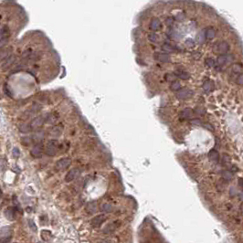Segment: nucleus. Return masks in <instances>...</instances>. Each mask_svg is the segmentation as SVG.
Listing matches in <instances>:
<instances>
[{"label": "nucleus", "instance_id": "obj_1", "mask_svg": "<svg viewBox=\"0 0 243 243\" xmlns=\"http://www.w3.org/2000/svg\"><path fill=\"white\" fill-rule=\"evenodd\" d=\"M58 145H59L58 140L51 139L46 144L45 153L47 154V156H55L56 153H57V150H58Z\"/></svg>", "mask_w": 243, "mask_h": 243}, {"label": "nucleus", "instance_id": "obj_2", "mask_svg": "<svg viewBox=\"0 0 243 243\" xmlns=\"http://www.w3.org/2000/svg\"><path fill=\"white\" fill-rule=\"evenodd\" d=\"M46 122V117L43 115H38L33 118V120L29 123V126L32 131H37L39 130V128L44 124V123Z\"/></svg>", "mask_w": 243, "mask_h": 243}, {"label": "nucleus", "instance_id": "obj_3", "mask_svg": "<svg viewBox=\"0 0 243 243\" xmlns=\"http://www.w3.org/2000/svg\"><path fill=\"white\" fill-rule=\"evenodd\" d=\"M105 220H106V216L104 214H100V215H97L93 218L91 219L90 224H91L92 228L98 229L103 224V222L105 221Z\"/></svg>", "mask_w": 243, "mask_h": 243}, {"label": "nucleus", "instance_id": "obj_4", "mask_svg": "<svg viewBox=\"0 0 243 243\" xmlns=\"http://www.w3.org/2000/svg\"><path fill=\"white\" fill-rule=\"evenodd\" d=\"M120 225H121V222L119 221V220H115V221H113L111 223H109L108 225H106L103 228L102 233L103 234H107V235L112 234V233H114L120 227Z\"/></svg>", "mask_w": 243, "mask_h": 243}, {"label": "nucleus", "instance_id": "obj_5", "mask_svg": "<svg viewBox=\"0 0 243 243\" xmlns=\"http://www.w3.org/2000/svg\"><path fill=\"white\" fill-rule=\"evenodd\" d=\"M193 95H194V92L190 89H187V88L181 89L180 91L176 93V98L179 100H187L191 98Z\"/></svg>", "mask_w": 243, "mask_h": 243}, {"label": "nucleus", "instance_id": "obj_6", "mask_svg": "<svg viewBox=\"0 0 243 243\" xmlns=\"http://www.w3.org/2000/svg\"><path fill=\"white\" fill-rule=\"evenodd\" d=\"M80 168H72L71 170H70L68 173H67V175H65V181L66 182H68V183H70V182H72L73 180H75L78 176L80 175Z\"/></svg>", "mask_w": 243, "mask_h": 243}, {"label": "nucleus", "instance_id": "obj_7", "mask_svg": "<svg viewBox=\"0 0 243 243\" xmlns=\"http://www.w3.org/2000/svg\"><path fill=\"white\" fill-rule=\"evenodd\" d=\"M44 137H45V132H44V131L43 130H37L33 134V135L31 136V139L35 144H41L43 142Z\"/></svg>", "mask_w": 243, "mask_h": 243}, {"label": "nucleus", "instance_id": "obj_8", "mask_svg": "<svg viewBox=\"0 0 243 243\" xmlns=\"http://www.w3.org/2000/svg\"><path fill=\"white\" fill-rule=\"evenodd\" d=\"M71 163V160L70 157H64V158H61L59 159L57 163H56V168L58 170H64L67 167L70 166Z\"/></svg>", "mask_w": 243, "mask_h": 243}, {"label": "nucleus", "instance_id": "obj_9", "mask_svg": "<svg viewBox=\"0 0 243 243\" xmlns=\"http://www.w3.org/2000/svg\"><path fill=\"white\" fill-rule=\"evenodd\" d=\"M30 153H31V156H32L33 157H36V158L40 157V156H42V153H43V146H42V144H35V145L32 147Z\"/></svg>", "mask_w": 243, "mask_h": 243}, {"label": "nucleus", "instance_id": "obj_10", "mask_svg": "<svg viewBox=\"0 0 243 243\" xmlns=\"http://www.w3.org/2000/svg\"><path fill=\"white\" fill-rule=\"evenodd\" d=\"M229 50V45L227 41H222V42H219L217 46V51L221 53V55H225Z\"/></svg>", "mask_w": 243, "mask_h": 243}, {"label": "nucleus", "instance_id": "obj_11", "mask_svg": "<svg viewBox=\"0 0 243 243\" xmlns=\"http://www.w3.org/2000/svg\"><path fill=\"white\" fill-rule=\"evenodd\" d=\"M16 59H17L16 56H15V55H11L9 58H8L7 59L4 60L3 64L1 65V69H2L3 71H6V70L9 69V68L11 67V66L15 63Z\"/></svg>", "mask_w": 243, "mask_h": 243}, {"label": "nucleus", "instance_id": "obj_12", "mask_svg": "<svg viewBox=\"0 0 243 243\" xmlns=\"http://www.w3.org/2000/svg\"><path fill=\"white\" fill-rule=\"evenodd\" d=\"M160 28H161V21L157 17H153L150 21L149 29L152 31H156V30L160 29Z\"/></svg>", "mask_w": 243, "mask_h": 243}, {"label": "nucleus", "instance_id": "obj_13", "mask_svg": "<svg viewBox=\"0 0 243 243\" xmlns=\"http://www.w3.org/2000/svg\"><path fill=\"white\" fill-rule=\"evenodd\" d=\"M63 131V127L62 125H55L53 126L50 130V135H51L52 137H59Z\"/></svg>", "mask_w": 243, "mask_h": 243}, {"label": "nucleus", "instance_id": "obj_14", "mask_svg": "<svg viewBox=\"0 0 243 243\" xmlns=\"http://www.w3.org/2000/svg\"><path fill=\"white\" fill-rule=\"evenodd\" d=\"M203 90L205 93H211L213 90H214V88H215V83L213 80H206L204 83H203Z\"/></svg>", "mask_w": 243, "mask_h": 243}, {"label": "nucleus", "instance_id": "obj_15", "mask_svg": "<svg viewBox=\"0 0 243 243\" xmlns=\"http://www.w3.org/2000/svg\"><path fill=\"white\" fill-rule=\"evenodd\" d=\"M208 159L211 161V162H214V163H218L219 162V153L217 150L215 149H211L208 153Z\"/></svg>", "mask_w": 243, "mask_h": 243}, {"label": "nucleus", "instance_id": "obj_16", "mask_svg": "<svg viewBox=\"0 0 243 243\" xmlns=\"http://www.w3.org/2000/svg\"><path fill=\"white\" fill-rule=\"evenodd\" d=\"M154 59L161 61V62H168L170 60V57L168 54L166 53H159V52H156V53H154L153 55Z\"/></svg>", "mask_w": 243, "mask_h": 243}, {"label": "nucleus", "instance_id": "obj_17", "mask_svg": "<svg viewBox=\"0 0 243 243\" xmlns=\"http://www.w3.org/2000/svg\"><path fill=\"white\" fill-rule=\"evenodd\" d=\"M86 211H87L88 214H90V215L96 213L97 212V204H96V202L93 201V202L88 203L87 206H86Z\"/></svg>", "mask_w": 243, "mask_h": 243}, {"label": "nucleus", "instance_id": "obj_18", "mask_svg": "<svg viewBox=\"0 0 243 243\" xmlns=\"http://www.w3.org/2000/svg\"><path fill=\"white\" fill-rule=\"evenodd\" d=\"M229 56L230 55H220L217 59V63L218 64V65H220V66H222V65H225V64H227L228 62H229V61H232L233 59H229Z\"/></svg>", "mask_w": 243, "mask_h": 243}, {"label": "nucleus", "instance_id": "obj_19", "mask_svg": "<svg viewBox=\"0 0 243 243\" xmlns=\"http://www.w3.org/2000/svg\"><path fill=\"white\" fill-rule=\"evenodd\" d=\"M15 211H16L15 208H8L5 210V216L10 221L15 219Z\"/></svg>", "mask_w": 243, "mask_h": 243}, {"label": "nucleus", "instance_id": "obj_20", "mask_svg": "<svg viewBox=\"0 0 243 243\" xmlns=\"http://www.w3.org/2000/svg\"><path fill=\"white\" fill-rule=\"evenodd\" d=\"M12 48H8L7 50H3L0 51V59L5 60L12 55Z\"/></svg>", "mask_w": 243, "mask_h": 243}, {"label": "nucleus", "instance_id": "obj_21", "mask_svg": "<svg viewBox=\"0 0 243 243\" xmlns=\"http://www.w3.org/2000/svg\"><path fill=\"white\" fill-rule=\"evenodd\" d=\"M175 77H178L181 80H188L190 78V74L185 71H175Z\"/></svg>", "mask_w": 243, "mask_h": 243}, {"label": "nucleus", "instance_id": "obj_22", "mask_svg": "<svg viewBox=\"0 0 243 243\" xmlns=\"http://www.w3.org/2000/svg\"><path fill=\"white\" fill-rule=\"evenodd\" d=\"M170 89L174 92H176L178 93V91H180L182 89V85L179 81L178 80H173L171 85H170Z\"/></svg>", "mask_w": 243, "mask_h": 243}, {"label": "nucleus", "instance_id": "obj_23", "mask_svg": "<svg viewBox=\"0 0 243 243\" xmlns=\"http://www.w3.org/2000/svg\"><path fill=\"white\" fill-rule=\"evenodd\" d=\"M215 35H216V32H215V29L213 28H208L205 31V36H206V38L208 39H213L215 38Z\"/></svg>", "mask_w": 243, "mask_h": 243}, {"label": "nucleus", "instance_id": "obj_24", "mask_svg": "<svg viewBox=\"0 0 243 243\" xmlns=\"http://www.w3.org/2000/svg\"><path fill=\"white\" fill-rule=\"evenodd\" d=\"M221 175H222V178L225 179L226 181H230V180L233 179V174L229 170L222 171Z\"/></svg>", "mask_w": 243, "mask_h": 243}, {"label": "nucleus", "instance_id": "obj_25", "mask_svg": "<svg viewBox=\"0 0 243 243\" xmlns=\"http://www.w3.org/2000/svg\"><path fill=\"white\" fill-rule=\"evenodd\" d=\"M162 50L166 52H174L175 50V47H173L172 45H170V44H168V43L164 44V45L162 46Z\"/></svg>", "mask_w": 243, "mask_h": 243}, {"label": "nucleus", "instance_id": "obj_26", "mask_svg": "<svg viewBox=\"0 0 243 243\" xmlns=\"http://www.w3.org/2000/svg\"><path fill=\"white\" fill-rule=\"evenodd\" d=\"M41 238H43V240H45V241H49L50 238H51V232L49 230H42L41 231Z\"/></svg>", "mask_w": 243, "mask_h": 243}, {"label": "nucleus", "instance_id": "obj_27", "mask_svg": "<svg viewBox=\"0 0 243 243\" xmlns=\"http://www.w3.org/2000/svg\"><path fill=\"white\" fill-rule=\"evenodd\" d=\"M205 40H206L205 31L202 30V31H200L199 33L197 34V36H196V41H197L198 43H204Z\"/></svg>", "mask_w": 243, "mask_h": 243}, {"label": "nucleus", "instance_id": "obj_28", "mask_svg": "<svg viewBox=\"0 0 243 243\" xmlns=\"http://www.w3.org/2000/svg\"><path fill=\"white\" fill-rule=\"evenodd\" d=\"M102 210L105 213H110L113 211V206L111 204L105 203L102 206Z\"/></svg>", "mask_w": 243, "mask_h": 243}, {"label": "nucleus", "instance_id": "obj_29", "mask_svg": "<svg viewBox=\"0 0 243 243\" xmlns=\"http://www.w3.org/2000/svg\"><path fill=\"white\" fill-rule=\"evenodd\" d=\"M21 143L23 144L25 146H29V145H30V144H33V141H32L31 137H27V136H25V137H22Z\"/></svg>", "mask_w": 243, "mask_h": 243}, {"label": "nucleus", "instance_id": "obj_30", "mask_svg": "<svg viewBox=\"0 0 243 243\" xmlns=\"http://www.w3.org/2000/svg\"><path fill=\"white\" fill-rule=\"evenodd\" d=\"M31 131L32 130L29 126V123H25V124H22L20 126V132H29Z\"/></svg>", "mask_w": 243, "mask_h": 243}, {"label": "nucleus", "instance_id": "obj_31", "mask_svg": "<svg viewBox=\"0 0 243 243\" xmlns=\"http://www.w3.org/2000/svg\"><path fill=\"white\" fill-rule=\"evenodd\" d=\"M158 35L156 33V32H153V33H150L148 34V39L151 41V42H156L158 40Z\"/></svg>", "mask_w": 243, "mask_h": 243}, {"label": "nucleus", "instance_id": "obj_32", "mask_svg": "<svg viewBox=\"0 0 243 243\" xmlns=\"http://www.w3.org/2000/svg\"><path fill=\"white\" fill-rule=\"evenodd\" d=\"M241 70H242V66H241V64H239V63L234 64V65L232 66V71H233V72L238 73V72L241 71Z\"/></svg>", "mask_w": 243, "mask_h": 243}, {"label": "nucleus", "instance_id": "obj_33", "mask_svg": "<svg viewBox=\"0 0 243 243\" xmlns=\"http://www.w3.org/2000/svg\"><path fill=\"white\" fill-rule=\"evenodd\" d=\"M205 63H206V65L207 66H208V67H214L215 66V64H216V62H215V60L213 59H211V58H208L206 60H205Z\"/></svg>", "mask_w": 243, "mask_h": 243}, {"label": "nucleus", "instance_id": "obj_34", "mask_svg": "<svg viewBox=\"0 0 243 243\" xmlns=\"http://www.w3.org/2000/svg\"><path fill=\"white\" fill-rule=\"evenodd\" d=\"M28 223H29V227L30 228V229H31L32 231H37V229H38L37 225L35 224V222L33 221L32 219H29Z\"/></svg>", "mask_w": 243, "mask_h": 243}, {"label": "nucleus", "instance_id": "obj_35", "mask_svg": "<svg viewBox=\"0 0 243 243\" xmlns=\"http://www.w3.org/2000/svg\"><path fill=\"white\" fill-rule=\"evenodd\" d=\"M182 114H184V118H188V117H190V116H191V114H192V111H191V110H190L189 108H187V109H185V110H184Z\"/></svg>", "mask_w": 243, "mask_h": 243}, {"label": "nucleus", "instance_id": "obj_36", "mask_svg": "<svg viewBox=\"0 0 243 243\" xmlns=\"http://www.w3.org/2000/svg\"><path fill=\"white\" fill-rule=\"evenodd\" d=\"M236 83L238 85H243V73H240L237 79H236Z\"/></svg>", "mask_w": 243, "mask_h": 243}, {"label": "nucleus", "instance_id": "obj_37", "mask_svg": "<svg viewBox=\"0 0 243 243\" xmlns=\"http://www.w3.org/2000/svg\"><path fill=\"white\" fill-rule=\"evenodd\" d=\"M8 41V38H2V39H0V49H2L4 46L7 45Z\"/></svg>", "mask_w": 243, "mask_h": 243}, {"label": "nucleus", "instance_id": "obj_38", "mask_svg": "<svg viewBox=\"0 0 243 243\" xmlns=\"http://www.w3.org/2000/svg\"><path fill=\"white\" fill-rule=\"evenodd\" d=\"M13 156L14 157H18L19 156V150H18V148L15 147L13 149Z\"/></svg>", "mask_w": 243, "mask_h": 243}, {"label": "nucleus", "instance_id": "obj_39", "mask_svg": "<svg viewBox=\"0 0 243 243\" xmlns=\"http://www.w3.org/2000/svg\"><path fill=\"white\" fill-rule=\"evenodd\" d=\"M10 239H11V236H9L8 238H2V239H0V243H8L9 241H10Z\"/></svg>", "mask_w": 243, "mask_h": 243}, {"label": "nucleus", "instance_id": "obj_40", "mask_svg": "<svg viewBox=\"0 0 243 243\" xmlns=\"http://www.w3.org/2000/svg\"><path fill=\"white\" fill-rule=\"evenodd\" d=\"M184 18H185V15L182 14V13H179L178 16H176V19H178V21H182Z\"/></svg>", "mask_w": 243, "mask_h": 243}, {"label": "nucleus", "instance_id": "obj_41", "mask_svg": "<svg viewBox=\"0 0 243 243\" xmlns=\"http://www.w3.org/2000/svg\"><path fill=\"white\" fill-rule=\"evenodd\" d=\"M186 43L187 44V46H189V47L194 46V41H193L192 39H190V38H187V39L186 40Z\"/></svg>", "mask_w": 243, "mask_h": 243}, {"label": "nucleus", "instance_id": "obj_42", "mask_svg": "<svg viewBox=\"0 0 243 243\" xmlns=\"http://www.w3.org/2000/svg\"><path fill=\"white\" fill-rule=\"evenodd\" d=\"M191 123H195V124H199V123H201V121L198 120V119H194V120L191 121Z\"/></svg>", "mask_w": 243, "mask_h": 243}, {"label": "nucleus", "instance_id": "obj_43", "mask_svg": "<svg viewBox=\"0 0 243 243\" xmlns=\"http://www.w3.org/2000/svg\"><path fill=\"white\" fill-rule=\"evenodd\" d=\"M238 185L241 188H243V179L242 178H239L238 179Z\"/></svg>", "mask_w": 243, "mask_h": 243}, {"label": "nucleus", "instance_id": "obj_44", "mask_svg": "<svg viewBox=\"0 0 243 243\" xmlns=\"http://www.w3.org/2000/svg\"><path fill=\"white\" fill-rule=\"evenodd\" d=\"M98 243H111V242H110L109 240H101Z\"/></svg>", "mask_w": 243, "mask_h": 243}, {"label": "nucleus", "instance_id": "obj_45", "mask_svg": "<svg viewBox=\"0 0 243 243\" xmlns=\"http://www.w3.org/2000/svg\"><path fill=\"white\" fill-rule=\"evenodd\" d=\"M240 211H241V214L243 215V203H242L241 206H240Z\"/></svg>", "mask_w": 243, "mask_h": 243}, {"label": "nucleus", "instance_id": "obj_46", "mask_svg": "<svg viewBox=\"0 0 243 243\" xmlns=\"http://www.w3.org/2000/svg\"><path fill=\"white\" fill-rule=\"evenodd\" d=\"M38 243H43V242H41V241H38Z\"/></svg>", "mask_w": 243, "mask_h": 243}]
</instances>
